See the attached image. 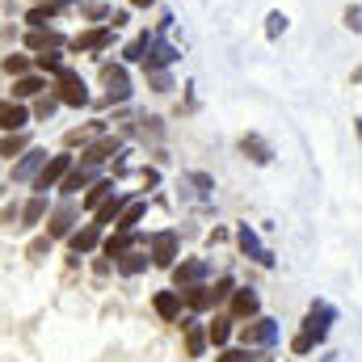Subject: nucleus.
<instances>
[{"instance_id": "obj_1", "label": "nucleus", "mask_w": 362, "mask_h": 362, "mask_svg": "<svg viewBox=\"0 0 362 362\" xmlns=\"http://www.w3.org/2000/svg\"><path fill=\"white\" fill-rule=\"evenodd\" d=\"M232 291H236V286H232V278H219L215 286H202V282H198V286H189V291H181V299H185V303H189L194 312H206V308H215V303H223V299H228Z\"/></svg>"}, {"instance_id": "obj_2", "label": "nucleus", "mask_w": 362, "mask_h": 362, "mask_svg": "<svg viewBox=\"0 0 362 362\" xmlns=\"http://www.w3.org/2000/svg\"><path fill=\"white\" fill-rule=\"evenodd\" d=\"M55 97L64 105H89V85L72 72V68H59L55 72Z\"/></svg>"}, {"instance_id": "obj_3", "label": "nucleus", "mask_w": 362, "mask_h": 362, "mask_svg": "<svg viewBox=\"0 0 362 362\" xmlns=\"http://www.w3.org/2000/svg\"><path fill=\"white\" fill-rule=\"evenodd\" d=\"M68 169H72V156H68V152L47 156V165H42V169H38V177H34V189H38V194H47L51 185H59V181L68 177Z\"/></svg>"}, {"instance_id": "obj_4", "label": "nucleus", "mask_w": 362, "mask_h": 362, "mask_svg": "<svg viewBox=\"0 0 362 362\" xmlns=\"http://www.w3.org/2000/svg\"><path fill=\"white\" fill-rule=\"evenodd\" d=\"M101 85H105L110 101H127L131 97V76H127L122 64H101Z\"/></svg>"}, {"instance_id": "obj_5", "label": "nucleus", "mask_w": 362, "mask_h": 362, "mask_svg": "<svg viewBox=\"0 0 362 362\" xmlns=\"http://www.w3.org/2000/svg\"><path fill=\"white\" fill-rule=\"evenodd\" d=\"M110 42H114V25H97V30H85V34L72 38V51H76V55H97V51H105Z\"/></svg>"}, {"instance_id": "obj_6", "label": "nucleus", "mask_w": 362, "mask_h": 362, "mask_svg": "<svg viewBox=\"0 0 362 362\" xmlns=\"http://www.w3.org/2000/svg\"><path fill=\"white\" fill-rule=\"evenodd\" d=\"M240 341H245V346H274V341H278V325H274L270 316H253V320L240 329Z\"/></svg>"}, {"instance_id": "obj_7", "label": "nucleus", "mask_w": 362, "mask_h": 362, "mask_svg": "<svg viewBox=\"0 0 362 362\" xmlns=\"http://www.w3.org/2000/svg\"><path fill=\"white\" fill-rule=\"evenodd\" d=\"M236 240H240V253H245V257H253V262H262V266H274V253L262 245V240H257V232H253L249 223H240Z\"/></svg>"}, {"instance_id": "obj_8", "label": "nucleus", "mask_w": 362, "mask_h": 362, "mask_svg": "<svg viewBox=\"0 0 362 362\" xmlns=\"http://www.w3.org/2000/svg\"><path fill=\"white\" fill-rule=\"evenodd\" d=\"M148 253H152L156 266H173V262H177V232H156Z\"/></svg>"}, {"instance_id": "obj_9", "label": "nucleus", "mask_w": 362, "mask_h": 362, "mask_svg": "<svg viewBox=\"0 0 362 362\" xmlns=\"http://www.w3.org/2000/svg\"><path fill=\"white\" fill-rule=\"evenodd\" d=\"M206 274H211V266H206L202 257H194V262H181L177 270H173V282H177V291H189V286H198Z\"/></svg>"}, {"instance_id": "obj_10", "label": "nucleus", "mask_w": 362, "mask_h": 362, "mask_svg": "<svg viewBox=\"0 0 362 362\" xmlns=\"http://www.w3.org/2000/svg\"><path fill=\"white\" fill-rule=\"evenodd\" d=\"M127 206H131V198H127V194H114V198H105V202L93 211V223H97V228H110V223H118V215H122Z\"/></svg>"}, {"instance_id": "obj_11", "label": "nucleus", "mask_w": 362, "mask_h": 362, "mask_svg": "<svg viewBox=\"0 0 362 362\" xmlns=\"http://www.w3.org/2000/svg\"><path fill=\"white\" fill-rule=\"evenodd\" d=\"M333 308L329 303H312V312H308V320H303V329L316 337V341H325V333H329V325H333Z\"/></svg>"}, {"instance_id": "obj_12", "label": "nucleus", "mask_w": 362, "mask_h": 362, "mask_svg": "<svg viewBox=\"0 0 362 362\" xmlns=\"http://www.w3.org/2000/svg\"><path fill=\"white\" fill-rule=\"evenodd\" d=\"M72 223H76V202H64V206L51 215V223H47V236H51V240H59V236H72Z\"/></svg>"}, {"instance_id": "obj_13", "label": "nucleus", "mask_w": 362, "mask_h": 362, "mask_svg": "<svg viewBox=\"0 0 362 362\" xmlns=\"http://www.w3.org/2000/svg\"><path fill=\"white\" fill-rule=\"evenodd\" d=\"M257 312H262L257 291H232V316H236V320H253Z\"/></svg>"}, {"instance_id": "obj_14", "label": "nucleus", "mask_w": 362, "mask_h": 362, "mask_svg": "<svg viewBox=\"0 0 362 362\" xmlns=\"http://www.w3.org/2000/svg\"><path fill=\"white\" fill-rule=\"evenodd\" d=\"M135 245H144V236H139V232H114V236H110V240L101 245V253L118 262V257H122L127 249H135Z\"/></svg>"}, {"instance_id": "obj_15", "label": "nucleus", "mask_w": 362, "mask_h": 362, "mask_svg": "<svg viewBox=\"0 0 362 362\" xmlns=\"http://www.w3.org/2000/svg\"><path fill=\"white\" fill-rule=\"evenodd\" d=\"M25 122H30V110L21 101H0V127L4 131H21Z\"/></svg>"}, {"instance_id": "obj_16", "label": "nucleus", "mask_w": 362, "mask_h": 362, "mask_svg": "<svg viewBox=\"0 0 362 362\" xmlns=\"http://www.w3.org/2000/svg\"><path fill=\"white\" fill-rule=\"evenodd\" d=\"M97 240H101V228H97V223H85L81 232H72V236H68V245H72V253H76V257L93 253V249H97Z\"/></svg>"}, {"instance_id": "obj_17", "label": "nucleus", "mask_w": 362, "mask_h": 362, "mask_svg": "<svg viewBox=\"0 0 362 362\" xmlns=\"http://www.w3.org/2000/svg\"><path fill=\"white\" fill-rule=\"evenodd\" d=\"M114 152H118V139H114V135H101V139H97L93 148H85L81 165H93V169H97V165H101V160H110Z\"/></svg>"}, {"instance_id": "obj_18", "label": "nucleus", "mask_w": 362, "mask_h": 362, "mask_svg": "<svg viewBox=\"0 0 362 362\" xmlns=\"http://www.w3.org/2000/svg\"><path fill=\"white\" fill-rule=\"evenodd\" d=\"M47 165V152L42 148H30L25 152V160L21 165H13V181H30V177H38V169Z\"/></svg>"}, {"instance_id": "obj_19", "label": "nucleus", "mask_w": 362, "mask_h": 362, "mask_svg": "<svg viewBox=\"0 0 362 362\" xmlns=\"http://www.w3.org/2000/svg\"><path fill=\"white\" fill-rule=\"evenodd\" d=\"M93 177H97V169H93V165H81V169H68V177L59 181V189H64V194L72 198L76 189H89V185H93Z\"/></svg>"}, {"instance_id": "obj_20", "label": "nucleus", "mask_w": 362, "mask_h": 362, "mask_svg": "<svg viewBox=\"0 0 362 362\" xmlns=\"http://www.w3.org/2000/svg\"><path fill=\"white\" fill-rule=\"evenodd\" d=\"M181 329H185V354H189V358H198V354L206 350V329H202L194 316H189V320H181Z\"/></svg>"}, {"instance_id": "obj_21", "label": "nucleus", "mask_w": 362, "mask_h": 362, "mask_svg": "<svg viewBox=\"0 0 362 362\" xmlns=\"http://www.w3.org/2000/svg\"><path fill=\"white\" fill-rule=\"evenodd\" d=\"M152 308H156V316H160V320H177V316H181V295H177V291H156Z\"/></svg>"}, {"instance_id": "obj_22", "label": "nucleus", "mask_w": 362, "mask_h": 362, "mask_svg": "<svg viewBox=\"0 0 362 362\" xmlns=\"http://www.w3.org/2000/svg\"><path fill=\"white\" fill-rule=\"evenodd\" d=\"M173 59H177V51H173L169 42H152V47H148V55H144L148 72H160V68H169Z\"/></svg>"}, {"instance_id": "obj_23", "label": "nucleus", "mask_w": 362, "mask_h": 362, "mask_svg": "<svg viewBox=\"0 0 362 362\" xmlns=\"http://www.w3.org/2000/svg\"><path fill=\"white\" fill-rule=\"evenodd\" d=\"M59 42H64V38H59L55 30H47V25H34V30H30V38H25V47H30V51H55Z\"/></svg>"}, {"instance_id": "obj_24", "label": "nucleus", "mask_w": 362, "mask_h": 362, "mask_svg": "<svg viewBox=\"0 0 362 362\" xmlns=\"http://www.w3.org/2000/svg\"><path fill=\"white\" fill-rule=\"evenodd\" d=\"M240 152H245L253 165H270V156H274L270 144H266V139H257V135H245V139H240Z\"/></svg>"}, {"instance_id": "obj_25", "label": "nucleus", "mask_w": 362, "mask_h": 362, "mask_svg": "<svg viewBox=\"0 0 362 362\" xmlns=\"http://www.w3.org/2000/svg\"><path fill=\"white\" fill-rule=\"evenodd\" d=\"M42 215H47V194H34V198L21 206V223H17V228H34V223H42Z\"/></svg>"}, {"instance_id": "obj_26", "label": "nucleus", "mask_w": 362, "mask_h": 362, "mask_svg": "<svg viewBox=\"0 0 362 362\" xmlns=\"http://www.w3.org/2000/svg\"><path fill=\"white\" fill-rule=\"evenodd\" d=\"M144 215H148V202H139V198H135V202H131V206H127V211L118 215V223H114V232H135Z\"/></svg>"}, {"instance_id": "obj_27", "label": "nucleus", "mask_w": 362, "mask_h": 362, "mask_svg": "<svg viewBox=\"0 0 362 362\" xmlns=\"http://www.w3.org/2000/svg\"><path fill=\"white\" fill-rule=\"evenodd\" d=\"M59 13H64V0H47V4H34L25 21H30V30H34V25H47V21L59 17Z\"/></svg>"}, {"instance_id": "obj_28", "label": "nucleus", "mask_w": 362, "mask_h": 362, "mask_svg": "<svg viewBox=\"0 0 362 362\" xmlns=\"http://www.w3.org/2000/svg\"><path fill=\"white\" fill-rule=\"evenodd\" d=\"M148 257H152V253H144V249L135 245V249H127V253H122V257H118L114 266H118L122 274H139L144 266H148Z\"/></svg>"}, {"instance_id": "obj_29", "label": "nucleus", "mask_w": 362, "mask_h": 362, "mask_svg": "<svg viewBox=\"0 0 362 362\" xmlns=\"http://www.w3.org/2000/svg\"><path fill=\"white\" fill-rule=\"evenodd\" d=\"M228 337H232V316H215V320H211V329H206V341L223 350V346H228Z\"/></svg>"}, {"instance_id": "obj_30", "label": "nucleus", "mask_w": 362, "mask_h": 362, "mask_svg": "<svg viewBox=\"0 0 362 362\" xmlns=\"http://www.w3.org/2000/svg\"><path fill=\"white\" fill-rule=\"evenodd\" d=\"M42 89H47V81L42 76H30V72L13 81V97H34V93H42Z\"/></svg>"}, {"instance_id": "obj_31", "label": "nucleus", "mask_w": 362, "mask_h": 362, "mask_svg": "<svg viewBox=\"0 0 362 362\" xmlns=\"http://www.w3.org/2000/svg\"><path fill=\"white\" fill-rule=\"evenodd\" d=\"M110 194H114V181H93L89 194H85V206H89V211H97V206H101Z\"/></svg>"}, {"instance_id": "obj_32", "label": "nucleus", "mask_w": 362, "mask_h": 362, "mask_svg": "<svg viewBox=\"0 0 362 362\" xmlns=\"http://www.w3.org/2000/svg\"><path fill=\"white\" fill-rule=\"evenodd\" d=\"M316 346H320V341H316L308 329H299V333H295V341H291V350H295V354H312Z\"/></svg>"}, {"instance_id": "obj_33", "label": "nucleus", "mask_w": 362, "mask_h": 362, "mask_svg": "<svg viewBox=\"0 0 362 362\" xmlns=\"http://www.w3.org/2000/svg\"><path fill=\"white\" fill-rule=\"evenodd\" d=\"M148 47H152V34H139V38H135L122 55H127V59H144V55H148Z\"/></svg>"}, {"instance_id": "obj_34", "label": "nucleus", "mask_w": 362, "mask_h": 362, "mask_svg": "<svg viewBox=\"0 0 362 362\" xmlns=\"http://www.w3.org/2000/svg\"><path fill=\"white\" fill-rule=\"evenodd\" d=\"M25 148V135H17V131H8V139H0V156H17Z\"/></svg>"}, {"instance_id": "obj_35", "label": "nucleus", "mask_w": 362, "mask_h": 362, "mask_svg": "<svg viewBox=\"0 0 362 362\" xmlns=\"http://www.w3.org/2000/svg\"><path fill=\"white\" fill-rule=\"evenodd\" d=\"M4 72H8V76H25V72H30V59H25V55H8V59H4Z\"/></svg>"}, {"instance_id": "obj_36", "label": "nucleus", "mask_w": 362, "mask_h": 362, "mask_svg": "<svg viewBox=\"0 0 362 362\" xmlns=\"http://www.w3.org/2000/svg\"><path fill=\"white\" fill-rule=\"evenodd\" d=\"M34 64H38V72H59V68H64V59H59L55 51H42Z\"/></svg>"}, {"instance_id": "obj_37", "label": "nucleus", "mask_w": 362, "mask_h": 362, "mask_svg": "<svg viewBox=\"0 0 362 362\" xmlns=\"http://www.w3.org/2000/svg\"><path fill=\"white\" fill-rule=\"evenodd\" d=\"M59 105H64V101H59V97H55V93H47V97H42V101H38V105H34V114H38V118H51V114H55V110H59Z\"/></svg>"}, {"instance_id": "obj_38", "label": "nucleus", "mask_w": 362, "mask_h": 362, "mask_svg": "<svg viewBox=\"0 0 362 362\" xmlns=\"http://www.w3.org/2000/svg\"><path fill=\"white\" fill-rule=\"evenodd\" d=\"M219 362H253V354H249V346H245V350H223Z\"/></svg>"}, {"instance_id": "obj_39", "label": "nucleus", "mask_w": 362, "mask_h": 362, "mask_svg": "<svg viewBox=\"0 0 362 362\" xmlns=\"http://www.w3.org/2000/svg\"><path fill=\"white\" fill-rule=\"evenodd\" d=\"M282 30H286V17H282V13H270V25H266V34H270V38H278Z\"/></svg>"}, {"instance_id": "obj_40", "label": "nucleus", "mask_w": 362, "mask_h": 362, "mask_svg": "<svg viewBox=\"0 0 362 362\" xmlns=\"http://www.w3.org/2000/svg\"><path fill=\"white\" fill-rule=\"evenodd\" d=\"M346 25L354 30V34H362V8L354 4V8H346Z\"/></svg>"}, {"instance_id": "obj_41", "label": "nucleus", "mask_w": 362, "mask_h": 362, "mask_svg": "<svg viewBox=\"0 0 362 362\" xmlns=\"http://www.w3.org/2000/svg\"><path fill=\"white\" fill-rule=\"evenodd\" d=\"M148 76H152V89H156V93H169V89H173L165 72H148Z\"/></svg>"}, {"instance_id": "obj_42", "label": "nucleus", "mask_w": 362, "mask_h": 362, "mask_svg": "<svg viewBox=\"0 0 362 362\" xmlns=\"http://www.w3.org/2000/svg\"><path fill=\"white\" fill-rule=\"evenodd\" d=\"M47 249H51V236H47V240H34V245H30V257H38V253H47Z\"/></svg>"}, {"instance_id": "obj_43", "label": "nucleus", "mask_w": 362, "mask_h": 362, "mask_svg": "<svg viewBox=\"0 0 362 362\" xmlns=\"http://www.w3.org/2000/svg\"><path fill=\"white\" fill-rule=\"evenodd\" d=\"M131 4H135V8H148V4H156V0H131Z\"/></svg>"}, {"instance_id": "obj_44", "label": "nucleus", "mask_w": 362, "mask_h": 362, "mask_svg": "<svg viewBox=\"0 0 362 362\" xmlns=\"http://www.w3.org/2000/svg\"><path fill=\"white\" fill-rule=\"evenodd\" d=\"M38 4H47V0H38Z\"/></svg>"}]
</instances>
